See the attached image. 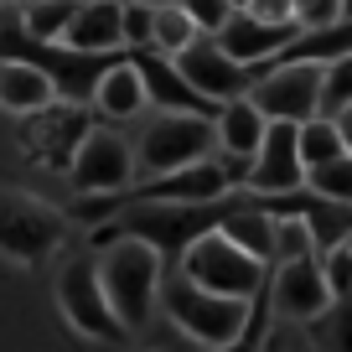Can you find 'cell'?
<instances>
[{"instance_id": "cell-12", "label": "cell", "mask_w": 352, "mask_h": 352, "mask_svg": "<svg viewBox=\"0 0 352 352\" xmlns=\"http://www.w3.org/2000/svg\"><path fill=\"white\" fill-rule=\"evenodd\" d=\"M176 67H182V78L192 83V94H197V99H208L212 109H223V104H233V99H249L254 78L264 73V67L233 63V57L223 52L212 36H202L192 52H182V57H176Z\"/></svg>"}, {"instance_id": "cell-14", "label": "cell", "mask_w": 352, "mask_h": 352, "mask_svg": "<svg viewBox=\"0 0 352 352\" xmlns=\"http://www.w3.org/2000/svg\"><path fill=\"white\" fill-rule=\"evenodd\" d=\"M233 197V176L223 171V161L187 166V171H171V176H151V182H135L124 192V202H223Z\"/></svg>"}, {"instance_id": "cell-36", "label": "cell", "mask_w": 352, "mask_h": 352, "mask_svg": "<svg viewBox=\"0 0 352 352\" xmlns=\"http://www.w3.org/2000/svg\"><path fill=\"white\" fill-rule=\"evenodd\" d=\"M264 352H311V337H285V347H270V342H264Z\"/></svg>"}, {"instance_id": "cell-10", "label": "cell", "mask_w": 352, "mask_h": 352, "mask_svg": "<svg viewBox=\"0 0 352 352\" xmlns=\"http://www.w3.org/2000/svg\"><path fill=\"white\" fill-rule=\"evenodd\" d=\"M270 316L275 321H296V327H311L321 321L337 300H331L327 280H321V264L316 259H290V264H270Z\"/></svg>"}, {"instance_id": "cell-18", "label": "cell", "mask_w": 352, "mask_h": 352, "mask_svg": "<svg viewBox=\"0 0 352 352\" xmlns=\"http://www.w3.org/2000/svg\"><path fill=\"white\" fill-rule=\"evenodd\" d=\"M57 104V83L42 73L36 63H21V57H0V109L26 120V114Z\"/></svg>"}, {"instance_id": "cell-28", "label": "cell", "mask_w": 352, "mask_h": 352, "mask_svg": "<svg viewBox=\"0 0 352 352\" xmlns=\"http://www.w3.org/2000/svg\"><path fill=\"white\" fill-rule=\"evenodd\" d=\"M316 264H321V280H327L331 300H352V239L337 243V249H327Z\"/></svg>"}, {"instance_id": "cell-11", "label": "cell", "mask_w": 352, "mask_h": 352, "mask_svg": "<svg viewBox=\"0 0 352 352\" xmlns=\"http://www.w3.org/2000/svg\"><path fill=\"white\" fill-rule=\"evenodd\" d=\"M306 187V161H300V124H270L264 130L259 155L249 161V176H243V192L259 202L285 197V192Z\"/></svg>"}, {"instance_id": "cell-24", "label": "cell", "mask_w": 352, "mask_h": 352, "mask_svg": "<svg viewBox=\"0 0 352 352\" xmlns=\"http://www.w3.org/2000/svg\"><path fill=\"white\" fill-rule=\"evenodd\" d=\"M275 218V259L270 264H290V259H316V233L300 212H270Z\"/></svg>"}, {"instance_id": "cell-39", "label": "cell", "mask_w": 352, "mask_h": 352, "mask_svg": "<svg viewBox=\"0 0 352 352\" xmlns=\"http://www.w3.org/2000/svg\"><path fill=\"white\" fill-rule=\"evenodd\" d=\"M342 21H352V0H342Z\"/></svg>"}, {"instance_id": "cell-35", "label": "cell", "mask_w": 352, "mask_h": 352, "mask_svg": "<svg viewBox=\"0 0 352 352\" xmlns=\"http://www.w3.org/2000/svg\"><path fill=\"white\" fill-rule=\"evenodd\" d=\"M331 120H337V130H342V145H347V155H352V104H347V109H337Z\"/></svg>"}, {"instance_id": "cell-6", "label": "cell", "mask_w": 352, "mask_h": 352, "mask_svg": "<svg viewBox=\"0 0 352 352\" xmlns=\"http://www.w3.org/2000/svg\"><path fill=\"white\" fill-rule=\"evenodd\" d=\"M57 311H63V321L83 342H120L124 337L120 316H114L109 296H104L99 254H73V259L57 270Z\"/></svg>"}, {"instance_id": "cell-37", "label": "cell", "mask_w": 352, "mask_h": 352, "mask_svg": "<svg viewBox=\"0 0 352 352\" xmlns=\"http://www.w3.org/2000/svg\"><path fill=\"white\" fill-rule=\"evenodd\" d=\"M120 6H151V11H161V6H171V0H120Z\"/></svg>"}, {"instance_id": "cell-17", "label": "cell", "mask_w": 352, "mask_h": 352, "mask_svg": "<svg viewBox=\"0 0 352 352\" xmlns=\"http://www.w3.org/2000/svg\"><path fill=\"white\" fill-rule=\"evenodd\" d=\"M145 109H151L145 78H140V67L130 63V52H124L120 63L99 78V88H94V114H99L104 124H124V120H140Z\"/></svg>"}, {"instance_id": "cell-31", "label": "cell", "mask_w": 352, "mask_h": 352, "mask_svg": "<svg viewBox=\"0 0 352 352\" xmlns=\"http://www.w3.org/2000/svg\"><path fill=\"white\" fill-rule=\"evenodd\" d=\"M176 6H182V11L202 26V36H218L223 26H228V16H233L228 0H176Z\"/></svg>"}, {"instance_id": "cell-27", "label": "cell", "mask_w": 352, "mask_h": 352, "mask_svg": "<svg viewBox=\"0 0 352 352\" xmlns=\"http://www.w3.org/2000/svg\"><path fill=\"white\" fill-rule=\"evenodd\" d=\"M311 352H352V300H337L321 321L306 327Z\"/></svg>"}, {"instance_id": "cell-16", "label": "cell", "mask_w": 352, "mask_h": 352, "mask_svg": "<svg viewBox=\"0 0 352 352\" xmlns=\"http://www.w3.org/2000/svg\"><path fill=\"white\" fill-rule=\"evenodd\" d=\"M124 52H130V63L140 67L145 94H151L155 109H171V114H218L208 99H197V94H192V83L182 78L176 57L155 52V47H124Z\"/></svg>"}, {"instance_id": "cell-9", "label": "cell", "mask_w": 352, "mask_h": 352, "mask_svg": "<svg viewBox=\"0 0 352 352\" xmlns=\"http://www.w3.org/2000/svg\"><path fill=\"white\" fill-rule=\"evenodd\" d=\"M88 130H94V114H88L83 104L57 99V104H47V109L26 114V120H21V135H16V140H21V151L32 155V161L67 171Z\"/></svg>"}, {"instance_id": "cell-26", "label": "cell", "mask_w": 352, "mask_h": 352, "mask_svg": "<svg viewBox=\"0 0 352 352\" xmlns=\"http://www.w3.org/2000/svg\"><path fill=\"white\" fill-rule=\"evenodd\" d=\"M306 192L321 197V202L352 208V155H337V161H327V166H311L306 171Z\"/></svg>"}, {"instance_id": "cell-8", "label": "cell", "mask_w": 352, "mask_h": 352, "mask_svg": "<svg viewBox=\"0 0 352 352\" xmlns=\"http://www.w3.org/2000/svg\"><path fill=\"white\" fill-rule=\"evenodd\" d=\"M78 197H120L135 187V145L124 140L114 124H94L78 145L73 166H67Z\"/></svg>"}, {"instance_id": "cell-29", "label": "cell", "mask_w": 352, "mask_h": 352, "mask_svg": "<svg viewBox=\"0 0 352 352\" xmlns=\"http://www.w3.org/2000/svg\"><path fill=\"white\" fill-rule=\"evenodd\" d=\"M352 104V57L327 63V83H321V114H337Z\"/></svg>"}, {"instance_id": "cell-30", "label": "cell", "mask_w": 352, "mask_h": 352, "mask_svg": "<svg viewBox=\"0 0 352 352\" xmlns=\"http://www.w3.org/2000/svg\"><path fill=\"white\" fill-rule=\"evenodd\" d=\"M120 32H124V47H151L155 42V11L151 6H120Z\"/></svg>"}, {"instance_id": "cell-1", "label": "cell", "mask_w": 352, "mask_h": 352, "mask_svg": "<svg viewBox=\"0 0 352 352\" xmlns=\"http://www.w3.org/2000/svg\"><path fill=\"white\" fill-rule=\"evenodd\" d=\"M99 280H104V296H109L120 327L140 331L155 316V306H161L166 259L145 239H109L99 249Z\"/></svg>"}, {"instance_id": "cell-23", "label": "cell", "mask_w": 352, "mask_h": 352, "mask_svg": "<svg viewBox=\"0 0 352 352\" xmlns=\"http://www.w3.org/2000/svg\"><path fill=\"white\" fill-rule=\"evenodd\" d=\"M202 42V26L192 21L187 11H182V6H161V11H155V52H166V57H182V52H192V47Z\"/></svg>"}, {"instance_id": "cell-5", "label": "cell", "mask_w": 352, "mask_h": 352, "mask_svg": "<svg viewBox=\"0 0 352 352\" xmlns=\"http://www.w3.org/2000/svg\"><path fill=\"white\" fill-rule=\"evenodd\" d=\"M67 212L52 208L47 197L21 187H0V259L21 264V270H36L42 259H52L67 243Z\"/></svg>"}, {"instance_id": "cell-34", "label": "cell", "mask_w": 352, "mask_h": 352, "mask_svg": "<svg viewBox=\"0 0 352 352\" xmlns=\"http://www.w3.org/2000/svg\"><path fill=\"white\" fill-rule=\"evenodd\" d=\"M249 16H259L270 26H296V0H254Z\"/></svg>"}, {"instance_id": "cell-25", "label": "cell", "mask_w": 352, "mask_h": 352, "mask_svg": "<svg viewBox=\"0 0 352 352\" xmlns=\"http://www.w3.org/2000/svg\"><path fill=\"white\" fill-rule=\"evenodd\" d=\"M337 155H347V145H342V130L331 114H316V120L300 124V161H306V171L337 161Z\"/></svg>"}, {"instance_id": "cell-13", "label": "cell", "mask_w": 352, "mask_h": 352, "mask_svg": "<svg viewBox=\"0 0 352 352\" xmlns=\"http://www.w3.org/2000/svg\"><path fill=\"white\" fill-rule=\"evenodd\" d=\"M212 130H218V161H223V171L233 176V187H243L249 161L259 155L270 120L259 114V104H254V99H233V104H223V109L212 114Z\"/></svg>"}, {"instance_id": "cell-32", "label": "cell", "mask_w": 352, "mask_h": 352, "mask_svg": "<svg viewBox=\"0 0 352 352\" xmlns=\"http://www.w3.org/2000/svg\"><path fill=\"white\" fill-rule=\"evenodd\" d=\"M342 21V0H296V26L300 32H321V26Z\"/></svg>"}, {"instance_id": "cell-33", "label": "cell", "mask_w": 352, "mask_h": 352, "mask_svg": "<svg viewBox=\"0 0 352 352\" xmlns=\"http://www.w3.org/2000/svg\"><path fill=\"white\" fill-rule=\"evenodd\" d=\"M270 296H264V306L249 316V327H243V337L239 342H228V347H212V352H264V342H270Z\"/></svg>"}, {"instance_id": "cell-22", "label": "cell", "mask_w": 352, "mask_h": 352, "mask_svg": "<svg viewBox=\"0 0 352 352\" xmlns=\"http://www.w3.org/2000/svg\"><path fill=\"white\" fill-rule=\"evenodd\" d=\"M337 57H352V21H331L321 26V32H300L296 47H290L285 57H275V63H337Z\"/></svg>"}, {"instance_id": "cell-7", "label": "cell", "mask_w": 352, "mask_h": 352, "mask_svg": "<svg viewBox=\"0 0 352 352\" xmlns=\"http://www.w3.org/2000/svg\"><path fill=\"white\" fill-rule=\"evenodd\" d=\"M321 83H327L321 63H270L254 78L249 99L270 124H306L321 114Z\"/></svg>"}, {"instance_id": "cell-4", "label": "cell", "mask_w": 352, "mask_h": 352, "mask_svg": "<svg viewBox=\"0 0 352 352\" xmlns=\"http://www.w3.org/2000/svg\"><path fill=\"white\" fill-rule=\"evenodd\" d=\"M218 155V130H212V114H171L155 109V120L140 130L135 140V182H151V176H171L202 166Z\"/></svg>"}, {"instance_id": "cell-21", "label": "cell", "mask_w": 352, "mask_h": 352, "mask_svg": "<svg viewBox=\"0 0 352 352\" xmlns=\"http://www.w3.org/2000/svg\"><path fill=\"white\" fill-rule=\"evenodd\" d=\"M78 6H83V0H21V6H16V26H21L32 42H63L73 16H78Z\"/></svg>"}, {"instance_id": "cell-2", "label": "cell", "mask_w": 352, "mask_h": 352, "mask_svg": "<svg viewBox=\"0 0 352 352\" xmlns=\"http://www.w3.org/2000/svg\"><path fill=\"white\" fill-rule=\"evenodd\" d=\"M161 311H166V321H171L187 342H197V347L212 352V347H228V342L243 337V327H249V316H254V300L212 296V290L192 285L182 270H166V280H161Z\"/></svg>"}, {"instance_id": "cell-20", "label": "cell", "mask_w": 352, "mask_h": 352, "mask_svg": "<svg viewBox=\"0 0 352 352\" xmlns=\"http://www.w3.org/2000/svg\"><path fill=\"white\" fill-rule=\"evenodd\" d=\"M218 228L228 233L243 254H254V259H264V264L275 259V218H270V208H264L259 197H254V202L233 197L228 212L218 218Z\"/></svg>"}, {"instance_id": "cell-15", "label": "cell", "mask_w": 352, "mask_h": 352, "mask_svg": "<svg viewBox=\"0 0 352 352\" xmlns=\"http://www.w3.org/2000/svg\"><path fill=\"white\" fill-rule=\"evenodd\" d=\"M296 36H300V26H270V21H259V16H249V11H233L228 26H223L212 42L243 67H270L275 57H285L290 47H296Z\"/></svg>"}, {"instance_id": "cell-19", "label": "cell", "mask_w": 352, "mask_h": 352, "mask_svg": "<svg viewBox=\"0 0 352 352\" xmlns=\"http://www.w3.org/2000/svg\"><path fill=\"white\" fill-rule=\"evenodd\" d=\"M63 47H73V52H124L120 0H83L67 36H63Z\"/></svg>"}, {"instance_id": "cell-38", "label": "cell", "mask_w": 352, "mask_h": 352, "mask_svg": "<svg viewBox=\"0 0 352 352\" xmlns=\"http://www.w3.org/2000/svg\"><path fill=\"white\" fill-rule=\"evenodd\" d=\"M228 6H233V11H249V6H254V0H228Z\"/></svg>"}, {"instance_id": "cell-3", "label": "cell", "mask_w": 352, "mask_h": 352, "mask_svg": "<svg viewBox=\"0 0 352 352\" xmlns=\"http://www.w3.org/2000/svg\"><path fill=\"white\" fill-rule=\"evenodd\" d=\"M171 270H182L192 285L212 290V296H228V300H259L264 285H270V264L254 259V254H243L223 228L197 233Z\"/></svg>"}]
</instances>
